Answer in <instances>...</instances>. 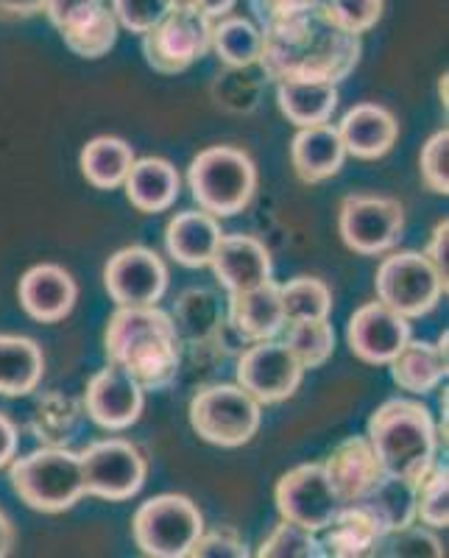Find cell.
<instances>
[{
  "mask_svg": "<svg viewBox=\"0 0 449 558\" xmlns=\"http://www.w3.org/2000/svg\"><path fill=\"white\" fill-rule=\"evenodd\" d=\"M304 380L302 363L293 357L286 341H254L238 361V386L248 391L259 405H277L291 400Z\"/></svg>",
  "mask_w": 449,
  "mask_h": 558,
  "instance_id": "cell-12",
  "label": "cell"
},
{
  "mask_svg": "<svg viewBox=\"0 0 449 558\" xmlns=\"http://www.w3.org/2000/svg\"><path fill=\"white\" fill-rule=\"evenodd\" d=\"M418 173H422L424 187L436 196H447L449 193V132L433 134L422 148L418 157Z\"/></svg>",
  "mask_w": 449,
  "mask_h": 558,
  "instance_id": "cell-39",
  "label": "cell"
},
{
  "mask_svg": "<svg viewBox=\"0 0 449 558\" xmlns=\"http://www.w3.org/2000/svg\"><path fill=\"white\" fill-rule=\"evenodd\" d=\"M109 363L121 366L146 391L171 386L182 366V336L157 305L118 307L104 332Z\"/></svg>",
  "mask_w": 449,
  "mask_h": 558,
  "instance_id": "cell-2",
  "label": "cell"
},
{
  "mask_svg": "<svg viewBox=\"0 0 449 558\" xmlns=\"http://www.w3.org/2000/svg\"><path fill=\"white\" fill-rule=\"evenodd\" d=\"M168 266L154 248L126 246L104 266V288L118 307L157 305L168 291Z\"/></svg>",
  "mask_w": 449,
  "mask_h": 558,
  "instance_id": "cell-14",
  "label": "cell"
},
{
  "mask_svg": "<svg viewBox=\"0 0 449 558\" xmlns=\"http://www.w3.org/2000/svg\"><path fill=\"white\" fill-rule=\"evenodd\" d=\"M263 425V405L238 383H221L198 391L191 402V427L202 441L216 447L248 445Z\"/></svg>",
  "mask_w": 449,
  "mask_h": 558,
  "instance_id": "cell-7",
  "label": "cell"
},
{
  "mask_svg": "<svg viewBox=\"0 0 449 558\" xmlns=\"http://www.w3.org/2000/svg\"><path fill=\"white\" fill-rule=\"evenodd\" d=\"M234 7H238V0H173V9H191V12L209 17L213 23L232 14Z\"/></svg>",
  "mask_w": 449,
  "mask_h": 558,
  "instance_id": "cell-44",
  "label": "cell"
},
{
  "mask_svg": "<svg viewBox=\"0 0 449 558\" xmlns=\"http://www.w3.org/2000/svg\"><path fill=\"white\" fill-rule=\"evenodd\" d=\"M416 520L422 525L441 531L449 525V470L447 463H436L416 488Z\"/></svg>",
  "mask_w": 449,
  "mask_h": 558,
  "instance_id": "cell-36",
  "label": "cell"
},
{
  "mask_svg": "<svg viewBox=\"0 0 449 558\" xmlns=\"http://www.w3.org/2000/svg\"><path fill=\"white\" fill-rule=\"evenodd\" d=\"M202 533V511L184 495H157L134 511V545L151 558H187Z\"/></svg>",
  "mask_w": 449,
  "mask_h": 558,
  "instance_id": "cell-6",
  "label": "cell"
},
{
  "mask_svg": "<svg viewBox=\"0 0 449 558\" xmlns=\"http://www.w3.org/2000/svg\"><path fill=\"white\" fill-rule=\"evenodd\" d=\"M84 492L107 502H126L146 486L148 461L126 438H101L78 452Z\"/></svg>",
  "mask_w": 449,
  "mask_h": 558,
  "instance_id": "cell-9",
  "label": "cell"
},
{
  "mask_svg": "<svg viewBox=\"0 0 449 558\" xmlns=\"http://www.w3.org/2000/svg\"><path fill=\"white\" fill-rule=\"evenodd\" d=\"M193 558H246L248 547L243 542V536H238V531L232 527H218V531H207L198 536V542L191 550Z\"/></svg>",
  "mask_w": 449,
  "mask_h": 558,
  "instance_id": "cell-42",
  "label": "cell"
},
{
  "mask_svg": "<svg viewBox=\"0 0 449 558\" xmlns=\"http://www.w3.org/2000/svg\"><path fill=\"white\" fill-rule=\"evenodd\" d=\"M279 299H282L286 322L329 318L332 313V291L318 277H296L279 286Z\"/></svg>",
  "mask_w": 449,
  "mask_h": 558,
  "instance_id": "cell-33",
  "label": "cell"
},
{
  "mask_svg": "<svg viewBox=\"0 0 449 558\" xmlns=\"http://www.w3.org/2000/svg\"><path fill=\"white\" fill-rule=\"evenodd\" d=\"M324 472L336 488L341 506L361 502L372 492L374 483L386 475L366 436H349L347 441H341L324 461Z\"/></svg>",
  "mask_w": 449,
  "mask_h": 558,
  "instance_id": "cell-19",
  "label": "cell"
},
{
  "mask_svg": "<svg viewBox=\"0 0 449 558\" xmlns=\"http://www.w3.org/2000/svg\"><path fill=\"white\" fill-rule=\"evenodd\" d=\"M118 26L132 34H148L173 12V0H109Z\"/></svg>",
  "mask_w": 449,
  "mask_h": 558,
  "instance_id": "cell-38",
  "label": "cell"
},
{
  "mask_svg": "<svg viewBox=\"0 0 449 558\" xmlns=\"http://www.w3.org/2000/svg\"><path fill=\"white\" fill-rule=\"evenodd\" d=\"M20 450V430L7 413H0V470H7L9 463L17 458Z\"/></svg>",
  "mask_w": 449,
  "mask_h": 558,
  "instance_id": "cell-45",
  "label": "cell"
},
{
  "mask_svg": "<svg viewBox=\"0 0 449 558\" xmlns=\"http://www.w3.org/2000/svg\"><path fill=\"white\" fill-rule=\"evenodd\" d=\"M221 238L223 229L218 218L204 209H184L165 227V248L184 268L209 266Z\"/></svg>",
  "mask_w": 449,
  "mask_h": 558,
  "instance_id": "cell-23",
  "label": "cell"
},
{
  "mask_svg": "<svg viewBox=\"0 0 449 558\" xmlns=\"http://www.w3.org/2000/svg\"><path fill=\"white\" fill-rule=\"evenodd\" d=\"M118 32H121V26H118L112 9L104 7L101 12H98L93 20H87L82 28L62 34V39L70 51L76 53V57L101 59L114 48V43H118Z\"/></svg>",
  "mask_w": 449,
  "mask_h": 558,
  "instance_id": "cell-35",
  "label": "cell"
},
{
  "mask_svg": "<svg viewBox=\"0 0 449 558\" xmlns=\"http://www.w3.org/2000/svg\"><path fill=\"white\" fill-rule=\"evenodd\" d=\"M447 252H449V221L444 218V221L436 223V229H433L430 235V243H427V248H424V257L433 263V268L438 271V277L444 279L449 286V260H447Z\"/></svg>",
  "mask_w": 449,
  "mask_h": 558,
  "instance_id": "cell-43",
  "label": "cell"
},
{
  "mask_svg": "<svg viewBox=\"0 0 449 558\" xmlns=\"http://www.w3.org/2000/svg\"><path fill=\"white\" fill-rule=\"evenodd\" d=\"M134 148L121 137H93L82 148L78 166H82L84 179H87L96 191H118L126 182L129 168L134 166Z\"/></svg>",
  "mask_w": 449,
  "mask_h": 558,
  "instance_id": "cell-29",
  "label": "cell"
},
{
  "mask_svg": "<svg viewBox=\"0 0 449 558\" xmlns=\"http://www.w3.org/2000/svg\"><path fill=\"white\" fill-rule=\"evenodd\" d=\"M347 157L383 159L399 140V123L391 109L380 104H357L338 123Z\"/></svg>",
  "mask_w": 449,
  "mask_h": 558,
  "instance_id": "cell-21",
  "label": "cell"
},
{
  "mask_svg": "<svg viewBox=\"0 0 449 558\" xmlns=\"http://www.w3.org/2000/svg\"><path fill=\"white\" fill-rule=\"evenodd\" d=\"M347 162V148L332 123L299 129L291 143V166L304 184H318L338 177Z\"/></svg>",
  "mask_w": 449,
  "mask_h": 558,
  "instance_id": "cell-22",
  "label": "cell"
},
{
  "mask_svg": "<svg viewBox=\"0 0 449 558\" xmlns=\"http://www.w3.org/2000/svg\"><path fill=\"white\" fill-rule=\"evenodd\" d=\"M416 488L418 483L383 475L357 506H363L383 533L399 531L416 522Z\"/></svg>",
  "mask_w": 449,
  "mask_h": 558,
  "instance_id": "cell-30",
  "label": "cell"
},
{
  "mask_svg": "<svg viewBox=\"0 0 449 558\" xmlns=\"http://www.w3.org/2000/svg\"><path fill=\"white\" fill-rule=\"evenodd\" d=\"M209 51H216L227 68H252V64L259 62V53H263V28L248 17L227 14V17L213 23Z\"/></svg>",
  "mask_w": 449,
  "mask_h": 558,
  "instance_id": "cell-31",
  "label": "cell"
},
{
  "mask_svg": "<svg viewBox=\"0 0 449 558\" xmlns=\"http://www.w3.org/2000/svg\"><path fill=\"white\" fill-rule=\"evenodd\" d=\"M374 291L377 302L413 322L430 316L447 296L449 286L438 277L424 252H397L388 254L374 274Z\"/></svg>",
  "mask_w": 449,
  "mask_h": 558,
  "instance_id": "cell-8",
  "label": "cell"
},
{
  "mask_svg": "<svg viewBox=\"0 0 449 558\" xmlns=\"http://www.w3.org/2000/svg\"><path fill=\"white\" fill-rule=\"evenodd\" d=\"M17 545V531H14L12 520L7 517V511L0 508V558H7L9 553Z\"/></svg>",
  "mask_w": 449,
  "mask_h": 558,
  "instance_id": "cell-48",
  "label": "cell"
},
{
  "mask_svg": "<svg viewBox=\"0 0 449 558\" xmlns=\"http://www.w3.org/2000/svg\"><path fill=\"white\" fill-rule=\"evenodd\" d=\"M104 7V0H45L43 12L59 34H70L96 17Z\"/></svg>",
  "mask_w": 449,
  "mask_h": 558,
  "instance_id": "cell-41",
  "label": "cell"
},
{
  "mask_svg": "<svg viewBox=\"0 0 449 558\" xmlns=\"http://www.w3.org/2000/svg\"><path fill=\"white\" fill-rule=\"evenodd\" d=\"M259 28H263V53L257 64L274 82L316 78V82L338 84L361 62V37L343 32L321 0L313 7L266 20L259 23Z\"/></svg>",
  "mask_w": 449,
  "mask_h": 558,
  "instance_id": "cell-1",
  "label": "cell"
},
{
  "mask_svg": "<svg viewBox=\"0 0 449 558\" xmlns=\"http://www.w3.org/2000/svg\"><path fill=\"white\" fill-rule=\"evenodd\" d=\"M368 445L383 472L418 483L438 463L433 411L416 400H388L368 418Z\"/></svg>",
  "mask_w": 449,
  "mask_h": 558,
  "instance_id": "cell-3",
  "label": "cell"
},
{
  "mask_svg": "<svg viewBox=\"0 0 449 558\" xmlns=\"http://www.w3.org/2000/svg\"><path fill=\"white\" fill-rule=\"evenodd\" d=\"M45 0H0V14L9 17H32V14L43 12Z\"/></svg>",
  "mask_w": 449,
  "mask_h": 558,
  "instance_id": "cell-47",
  "label": "cell"
},
{
  "mask_svg": "<svg viewBox=\"0 0 449 558\" xmlns=\"http://www.w3.org/2000/svg\"><path fill=\"white\" fill-rule=\"evenodd\" d=\"M274 500L282 520L296 522L313 533H321L341 508L324 463H302L286 472L274 488Z\"/></svg>",
  "mask_w": 449,
  "mask_h": 558,
  "instance_id": "cell-13",
  "label": "cell"
},
{
  "mask_svg": "<svg viewBox=\"0 0 449 558\" xmlns=\"http://www.w3.org/2000/svg\"><path fill=\"white\" fill-rule=\"evenodd\" d=\"M282 330H286V347L302 363L304 372L307 368H321L336 352V330H332L329 318L288 322Z\"/></svg>",
  "mask_w": 449,
  "mask_h": 558,
  "instance_id": "cell-32",
  "label": "cell"
},
{
  "mask_svg": "<svg viewBox=\"0 0 449 558\" xmlns=\"http://www.w3.org/2000/svg\"><path fill=\"white\" fill-rule=\"evenodd\" d=\"M187 184L198 209L216 218H232L257 193V166L243 148H204L187 168Z\"/></svg>",
  "mask_w": 449,
  "mask_h": 558,
  "instance_id": "cell-5",
  "label": "cell"
},
{
  "mask_svg": "<svg viewBox=\"0 0 449 558\" xmlns=\"http://www.w3.org/2000/svg\"><path fill=\"white\" fill-rule=\"evenodd\" d=\"M213 45V20L191 9H173L168 17L143 34V53L157 73L177 76L207 57Z\"/></svg>",
  "mask_w": 449,
  "mask_h": 558,
  "instance_id": "cell-11",
  "label": "cell"
},
{
  "mask_svg": "<svg viewBox=\"0 0 449 558\" xmlns=\"http://www.w3.org/2000/svg\"><path fill=\"white\" fill-rule=\"evenodd\" d=\"M447 332H441L438 343L430 341H408L399 349L397 357L388 363L391 377L402 391L413 393V397H424V393L438 391L449 372L447 357Z\"/></svg>",
  "mask_w": 449,
  "mask_h": 558,
  "instance_id": "cell-24",
  "label": "cell"
},
{
  "mask_svg": "<svg viewBox=\"0 0 449 558\" xmlns=\"http://www.w3.org/2000/svg\"><path fill=\"white\" fill-rule=\"evenodd\" d=\"M14 495L39 514H62L76 506L84 492L82 461L68 447H43L9 463Z\"/></svg>",
  "mask_w": 449,
  "mask_h": 558,
  "instance_id": "cell-4",
  "label": "cell"
},
{
  "mask_svg": "<svg viewBox=\"0 0 449 558\" xmlns=\"http://www.w3.org/2000/svg\"><path fill=\"white\" fill-rule=\"evenodd\" d=\"M327 9L343 32L361 37L380 23L386 0H327Z\"/></svg>",
  "mask_w": 449,
  "mask_h": 558,
  "instance_id": "cell-40",
  "label": "cell"
},
{
  "mask_svg": "<svg viewBox=\"0 0 449 558\" xmlns=\"http://www.w3.org/2000/svg\"><path fill=\"white\" fill-rule=\"evenodd\" d=\"M259 558H318L324 556V547L318 542V533L296 525V522L282 520L271 531L257 550Z\"/></svg>",
  "mask_w": 449,
  "mask_h": 558,
  "instance_id": "cell-37",
  "label": "cell"
},
{
  "mask_svg": "<svg viewBox=\"0 0 449 558\" xmlns=\"http://www.w3.org/2000/svg\"><path fill=\"white\" fill-rule=\"evenodd\" d=\"M254 3V12H257L259 23H266V20L279 17V14H288V12H296V9L304 7H313L318 0H252Z\"/></svg>",
  "mask_w": 449,
  "mask_h": 558,
  "instance_id": "cell-46",
  "label": "cell"
},
{
  "mask_svg": "<svg viewBox=\"0 0 449 558\" xmlns=\"http://www.w3.org/2000/svg\"><path fill=\"white\" fill-rule=\"evenodd\" d=\"M286 311L279 299V282L268 279L263 286L241 293H229V327L246 343L277 338L286 327Z\"/></svg>",
  "mask_w": 449,
  "mask_h": 558,
  "instance_id": "cell-20",
  "label": "cell"
},
{
  "mask_svg": "<svg viewBox=\"0 0 449 558\" xmlns=\"http://www.w3.org/2000/svg\"><path fill=\"white\" fill-rule=\"evenodd\" d=\"M123 187H126V198L134 209L154 216V213H165L177 204L179 193H182V179L168 159L143 157L134 159Z\"/></svg>",
  "mask_w": 449,
  "mask_h": 558,
  "instance_id": "cell-25",
  "label": "cell"
},
{
  "mask_svg": "<svg viewBox=\"0 0 449 558\" xmlns=\"http://www.w3.org/2000/svg\"><path fill=\"white\" fill-rule=\"evenodd\" d=\"M84 411L104 430H129L146 411V388L121 366L109 363L98 375L89 377L87 391H84Z\"/></svg>",
  "mask_w": 449,
  "mask_h": 558,
  "instance_id": "cell-15",
  "label": "cell"
},
{
  "mask_svg": "<svg viewBox=\"0 0 449 558\" xmlns=\"http://www.w3.org/2000/svg\"><path fill=\"white\" fill-rule=\"evenodd\" d=\"M411 338V322L383 302H368V305L357 307L347 324V341L352 355L368 366H388Z\"/></svg>",
  "mask_w": 449,
  "mask_h": 558,
  "instance_id": "cell-16",
  "label": "cell"
},
{
  "mask_svg": "<svg viewBox=\"0 0 449 558\" xmlns=\"http://www.w3.org/2000/svg\"><path fill=\"white\" fill-rule=\"evenodd\" d=\"M43 377L45 355L34 338L0 336V397H28L37 391Z\"/></svg>",
  "mask_w": 449,
  "mask_h": 558,
  "instance_id": "cell-27",
  "label": "cell"
},
{
  "mask_svg": "<svg viewBox=\"0 0 449 558\" xmlns=\"http://www.w3.org/2000/svg\"><path fill=\"white\" fill-rule=\"evenodd\" d=\"M20 307L39 324H59L73 313L78 286L68 268L57 263H39L20 277Z\"/></svg>",
  "mask_w": 449,
  "mask_h": 558,
  "instance_id": "cell-17",
  "label": "cell"
},
{
  "mask_svg": "<svg viewBox=\"0 0 449 558\" xmlns=\"http://www.w3.org/2000/svg\"><path fill=\"white\" fill-rule=\"evenodd\" d=\"M209 266L216 271L218 282L227 288V293H241L263 286L274 274L271 252L254 235H223Z\"/></svg>",
  "mask_w": 449,
  "mask_h": 558,
  "instance_id": "cell-18",
  "label": "cell"
},
{
  "mask_svg": "<svg viewBox=\"0 0 449 558\" xmlns=\"http://www.w3.org/2000/svg\"><path fill=\"white\" fill-rule=\"evenodd\" d=\"M372 556L380 558H441L447 556L444 545L438 542V536L433 533V527L427 525H408L399 527V531L383 533L377 547L372 550Z\"/></svg>",
  "mask_w": 449,
  "mask_h": 558,
  "instance_id": "cell-34",
  "label": "cell"
},
{
  "mask_svg": "<svg viewBox=\"0 0 449 558\" xmlns=\"http://www.w3.org/2000/svg\"><path fill=\"white\" fill-rule=\"evenodd\" d=\"M405 229V209L388 196H347L338 209V232L347 248L363 257L391 252Z\"/></svg>",
  "mask_w": 449,
  "mask_h": 558,
  "instance_id": "cell-10",
  "label": "cell"
},
{
  "mask_svg": "<svg viewBox=\"0 0 449 558\" xmlns=\"http://www.w3.org/2000/svg\"><path fill=\"white\" fill-rule=\"evenodd\" d=\"M324 556L336 558H363L372 556V550L380 542L383 531L380 525L374 522V517L368 514L363 506H341L338 514L332 517L327 527H324Z\"/></svg>",
  "mask_w": 449,
  "mask_h": 558,
  "instance_id": "cell-28",
  "label": "cell"
},
{
  "mask_svg": "<svg viewBox=\"0 0 449 558\" xmlns=\"http://www.w3.org/2000/svg\"><path fill=\"white\" fill-rule=\"evenodd\" d=\"M338 101H341L338 87L329 82H316V78H288V82H277L279 112L286 114L296 129L329 123L332 114H336Z\"/></svg>",
  "mask_w": 449,
  "mask_h": 558,
  "instance_id": "cell-26",
  "label": "cell"
}]
</instances>
